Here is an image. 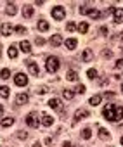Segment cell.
<instances>
[{"label":"cell","mask_w":123,"mask_h":147,"mask_svg":"<svg viewBox=\"0 0 123 147\" xmlns=\"http://www.w3.org/2000/svg\"><path fill=\"white\" fill-rule=\"evenodd\" d=\"M102 114L108 121H120L123 119V107H118V106H113V104H108V106L102 109Z\"/></svg>","instance_id":"obj_1"},{"label":"cell","mask_w":123,"mask_h":147,"mask_svg":"<svg viewBox=\"0 0 123 147\" xmlns=\"http://www.w3.org/2000/svg\"><path fill=\"white\" fill-rule=\"evenodd\" d=\"M59 66H61L59 57H54V55L47 57V64H45V68H47V71H49V73H52V74H54V73H57Z\"/></svg>","instance_id":"obj_2"},{"label":"cell","mask_w":123,"mask_h":147,"mask_svg":"<svg viewBox=\"0 0 123 147\" xmlns=\"http://www.w3.org/2000/svg\"><path fill=\"white\" fill-rule=\"evenodd\" d=\"M64 16H66V11H64V7H61V5H56V7L52 9V17H54V19L61 21V19H64Z\"/></svg>","instance_id":"obj_3"},{"label":"cell","mask_w":123,"mask_h":147,"mask_svg":"<svg viewBox=\"0 0 123 147\" xmlns=\"http://www.w3.org/2000/svg\"><path fill=\"white\" fill-rule=\"evenodd\" d=\"M26 123L30 125L31 128H36L38 125H40V121H38V114H36V113H30V114L26 116Z\"/></svg>","instance_id":"obj_4"},{"label":"cell","mask_w":123,"mask_h":147,"mask_svg":"<svg viewBox=\"0 0 123 147\" xmlns=\"http://www.w3.org/2000/svg\"><path fill=\"white\" fill-rule=\"evenodd\" d=\"M14 81H16V85H17V87H24L26 83H28V78H26L24 73H17V74L14 76Z\"/></svg>","instance_id":"obj_5"},{"label":"cell","mask_w":123,"mask_h":147,"mask_svg":"<svg viewBox=\"0 0 123 147\" xmlns=\"http://www.w3.org/2000/svg\"><path fill=\"white\" fill-rule=\"evenodd\" d=\"M49 106H50L54 111H59V113H63V102H61L59 99H56V97L49 100Z\"/></svg>","instance_id":"obj_6"},{"label":"cell","mask_w":123,"mask_h":147,"mask_svg":"<svg viewBox=\"0 0 123 147\" xmlns=\"http://www.w3.org/2000/svg\"><path fill=\"white\" fill-rule=\"evenodd\" d=\"M113 14H114V23L116 24H121L123 23V9H113Z\"/></svg>","instance_id":"obj_7"},{"label":"cell","mask_w":123,"mask_h":147,"mask_svg":"<svg viewBox=\"0 0 123 147\" xmlns=\"http://www.w3.org/2000/svg\"><path fill=\"white\" fill-rule=\"evenodd\" d=\"M28 69L31 71V74H35V76H40V69H38V66H36V62L30 61V62H28Z\"/></svg>","instance_id":"obj_8"},{"label":"cell","mask_w":123,"mask_h":147,"mask_svg":"<svg viewBox=\"0 0 123 147\" xmlns=\"http://www.w3.org/2000/svg\"><path fill=\"white\" fill-rule=\"evenodd\" d=\"M50 45L52 47H59L61 44H63V38H61V35H54V36H50Z\"/></svg>","instance_id":"obj_9"},{"label":"cell","mask_w":123,"mask_h":147,"mask_svg":"<svg viewBox=\"0 0 123 147\" xmlns=\"http://www.w3.org/2000/svg\"><path fill=\"white\" fill-rule=\"evenodd\" d=\"M0 33H2L4 36H9V35L12 33V26H11L9 23H4V24H2V28H0Z\"/></svg>","instance_id":"obj_10"},{"label":"cell","mask_w":123,"mask_h":147,"mask_svg":"<svg viewBox=\"0 0 123 147\" xmlns=\"http://www.w3.org/2000/svg\"><path fill=\"white\" fill-rule=\"evenodd\" d=\"M19 47H21V50L24 54H30L31 52V44H30V42H26V40H23L21 44H19Z\"/></svg>","instance_id":"obj_11"},{"label":"cell","mask_w":123,"mask_h":147,"mask_svg":"<svg viewBox=\"0 0 123 147\" xmlns=\"http://www.w3.org/2000/svg\"><path fill=\"white\" fill-rule=\"evenodd\" d=\"M36 28H38V31H49V23H47L45 19H40L38 24H36Z\"/></svg>","instance_id":"obj_12"},{"label":"cell","mask_w":123,"mask_h":147,"mask_svg":"<svg viewBox=\"0 0 123 147\" xmlns=\"http://www.w3.org/2000/svg\"><path fill=\"white\" fill-rule=\"evenodd\" d=\"M89 116V111H85V109H76V113H75V121H78V119H81V118H87Z\"/></svg>","instance_id":"obj_13"},{"label":"cell","mask_w":123,"mask_h":147,"mask_svg":"<svg viewBox=\"0 0 123 147\" xmlns=\"http://www.w3.org/2000/svg\"><path fill=\"white\" fill-rule=\"evenodd\" d=\"M28 100H30V97H28L26 94H19V95L16 97V102L19 104V106H23V104H26Z\"/></svg>","instance_id":"obj_14"},{"label":"cell","mask_w":123,"mask_h":147,"mask_svg":"<svg viewBox=\"0 0 123 147\" xmlns=\"http://www.w3.org/2000/svg\"><path fill=\"white\" fill-rule=\"evenodd\" d=\"M54 123V118L49 116V114H42V125H45V127H50V125Z\"/></svg>","instance_id":"obj_15"},{"label":"cell","mask_w":123,"mask_h":147,"mask_svg":"<svg viewBox=\"0 0 123 147\" xmlns=\"http://www.w3.org/2000/svg\"><path fill=\"white\" fill-rule=\"evenodd\" d=\"M23 16H24V17H31V16H33V5H30V4L24 5V7H23Z\"/></svg>","instance_id":"obj_16"},{"label":"cell","mask_w":123,"mask_h":147,"mask_svg":"<svg viewBox=\"0 0 123 147\" xmlns=\"http://www.w3.org/2000/svg\"><path fill=\"white\" fill-rule=\"evenodd\" d=\"M64 45H66L68 50H75V47H76V40H75V38H69V40L64 42Z\"/></svg>","instance_id":"obj_17"},{"label":"cell","mask_w":123,"mask_h":147,"mask_svg":"<svg viewBox=\"0 0 123 147\" xmlns=\"http://www.w3.org/2000/svg\"><path fill=\"white\" fill-rule=\"evenodd\" d=\"M101 100H102V95H94V97H90L89 104H90V106H99Z\"/></svg>","instance_id":"obj_18"},{"label":"cell","mask_w":123,"mask_h":147,"mask_svg":"<svg viewBox=\"0 0 123 147\" xmlns=\"http://www.w3.org/2000/svg\"><path fill=\"white\" fill-rule=\"evenodd\" d=\"M92 57H94V54H92V50H83V54H81V61H85V62H89V61H92Z\"/></svg>","instance_id":"obj_19"},{"label":"cell","mask_w":123,"mask_h":147,"mask_svg":"<svg viewBox=\"0 0 123 147\" xmlns=\"http://www.w3.org/2000/svg\"><path fill=\"white\" fill-rule=\"evenodd\" d=\"M17 12V9H16V4H12V2H7V14L9 16H14Z\"/></svg>","instance_id":"obj_20"},{"label":"cell","mask_w":123,"mask_h":147,"mask_svg":"<svg viewBox=\"0 0 123 147\" xmlns=\"http://www.w3.org/2000/svg\"><path fill=\"white\" fill-rule=\"evenodd\" d=\"M14 125V118H4L2 119V127L4 128H9V127H12Z\"/></svg>","instance_id":"obj_21"},{"label":"cell","mask_w":123,"mask_h":147,"mask_svg":"<svg viewBox=\"0 0 123 147\" xmlns=\"http://www.w3.org/2000/svg\"><path fill=\"white\" fill-rule=\"evenodd\" d=\"M7 54H9L11 59H16V57H17V49H16V45H11L9 50H7Z\"/></svg>","instance_id":"obj_22"},{"label":"cell","mask_w":123,"mask_h":147,"mask_svg":"<svg viewBox=\"0 0 123 147\" xmlns=\"http://www.w3.org/2000/svg\"><path fill=\"white\" fill-rule=\"evenodd\" d=\"M66 78H68V81H76V78H78V74H76V71H73V69H69V71L66 73Z\"/></svg>","instance_id":"obj_23"},{"label":"cell","mask_w":123,"mask_h":147,"mask_svg":"<svg viewBox=\"0 0 123 147\" xmlns=\"http://www.w3.org/2000/svg\"><path fill=\"white\" fill-rule=\"evenodd\" d=\"M99 137H101L102 140H108V138H109V132H108L106 128H99Z\"/></svg>","instance_id":"obj_24"},{"label":"cell","mask_w":123,"mask_h":147,"mask_svg":"<svg viewBox=\"0 0 123 147\" xmlns=\"http://www.w3.org/2000/svg\"><path fill=\"white\" fill-rule=\"evenodd\" d=\"M89 16H90L92 19H99V17H101V12H99L97 9H90V11H89Z\"/></svg>","instance_id":"obj_25"},{"label":"cell","mask_w":123,"mask_h":147,"mask_svg":"<svg viewBox=\"0 0 123 147\" xmlns=\"http://www.w3.org/2000/svg\"><path fill=\"white\" fill-rule=\"evenodd\" d=\"M78 31H80V33H87V31H89V24H87V23H80V24H78Z\"/></svg>","instance_id":"obj_26"},{"label":"cell","mask_w":123,"mask_h":147,"mask_svg":"<svg viewBox=\"0 0 123 147\" xmlns=\"http://www.w3.org/2000/svg\"><path fill=\"white\" fill-rule=\"evenodd\" d=\"M63 95H64V99H68V100H71L75 94H73V90H69V88H66V90L63 92Z\"/></svg>","instance_id":"obj_27"},{"label":"cell","mask_w":123,"mask_h":147,"mask_svg":"<svg viewBox=\"0 0 123 147\" xmlns=\"http://www.w3.org/2000/svg\"><path fill=\"white\" fill-rule=\"evenodd\" d=\"M81 137H83L85 140H89V138L92 137V132H90V128H85L83 132H81Z\"/></svg>","instance_id":"obj_28"},{"label":"cell","mask_w":123,"mask_h":147,"mask_svg":"<svg viewBox=\"0 0 123 147\" xmlns=\"http://www.w3.org/2000/svg\"><path fill=\"white\" fill-rule=\"evenodd\" d=\"M0 95H2L4 99H7L9 97V88L7 87H0Z\"/></svg>","instance_id":"obj_29"},{"label":"cell","mask_w":123,"mask_h":147,"mask_svg":"<svg viewBox=\"0 0 123 147\" xmlns=\"http://www.w3.org/2000/svg\"><path fill=\"white\" fill-rule=\"evenodd\" d=\"M9 76H11V71H9V69H2L0 78H2V80H9Z\"/></svg>","instance_id":"obj_30"},{"label":"cell","mask_w":123,"mask_h":147,"mask_svg":"<svg viewBox=\"0 0 123 147\" xmlns=\"http://www.w3.org/2000/svg\"><path fill=\"white\" fill-rule=\"evenodd\" d=\"M78 11H80V14H89L90 7H89V5L85 4V5H80V9H78Z\"/></svg>","instance_id":"obj_31"},{"label":"cell","mask_w":123,"mask_h":147,"mask_svg":"<svg viewBox=\"0 0 123 147\" xmlns=\"http://www.w3.org/2000/svg\"><path fill=\"white\" fill-rule=\"evenodd\" d=\"M102 57H104V59H111L113 57V52L108 50V49H104V50H102Z\"/></svg>","instance_id":"obj_32"},{"label":"cell","mask_w":123,"mask_h":147,"mask_svg":"<svg viewBox=\"0 0 123 147\" xmlns=\"http://www.w3.org/2000/svg\"><path fill=\"white\" fill-rule=\"evenodd\" d=\"M14 31H16V33H19V35H24V33H26V28H24V26H16V28H14Z\"/></svg>","instance_id":"obj_33"},{"label":"cell","mask_w":123,"mask_h":147,"mask_svg":"<svg viewBox=\"0 0 123 147\" xmlns=\"http://www.w3.org/2000/svg\"><path fill=\"white\" fill-rule=\"evenodd\" d=\"M35 44H36V45H38V47H42V45H44V44H45V40H44V38H42V36H36V38H35Z\"/></svg>","instance_id":"obj_34"},{"label":"cell","mask_w":123,"mask_h":147,"mask_svg":"<svg viewBox=\"0 0 123 147\" xmlns=\"http://www.w3.org/2000/svg\"><path fill=\"white\" fill-rule=\"evenodd\" d=\"M85 90H87V88H85V85H78V87H76V94H80V95H83V94H85Z\"/></svg>","instance_id":"obj_35"},{"label":"cell","mask_w":123,"mask_h":147,"mask_svg":"<svg viewBox=\"0 0 123 147\" xmlns=\"http://www.w3.org/2000/svg\"><path fill=\"white\" fill-rule=\"evenodd\" d=\"M87 76H89L90 80H94V78L97 76V71H95V69H89V71H87Z\"/></svg>","instance_id":"obj_36"},{"label":"cell","mask_w":123,"mask_h":147,"mask_svg":"<svg viewBox=\"0 0 123 147\" xmlns=\"http://www.w3.org/2000/svg\"><path fill=\"white\" fill-rule=\"evenodd\" d=\"M36 94H38V95L47 94V87H38V88H36Z\"/></svg>","instance_id":"obj_37"},{"label":"cell","mask_w":123,"mask_h":147,"mask_svg":"<svg viewBox=\"0 0 123 147\" xmlns=\"http://www.w3.org/2000/svg\"><path fill=\"white\" fill-rule=\"evenodd\" d=\"M17 138H21V140H24V138H28V133H24L23 130H19V132H17Z\"/></svg>","instance_id":"obj_38"},{"label":"cell","mask_w":123,"mask_h":147,"mask_svg":"<svg viewBox=\"0 0 123 147\" xmlns=\"http://www.w3.org/2000/svg\"><path fill=\"white\" fill-rule=\"evenodd\" d=\"M116 69H123V59H118L116 61Z\"/></svg>","instance_id":"obj_39"},{"label":"cell","mask_w":123,"mask_h":147,"mask_svg":"<svg viewBox=\"0 0 123 147\" xmlns=\"http://www.w3.org/2000/svg\"><path fill=\"white\" fill-rule=\"evenodd\" d=\"M66 30H68V31H75V30H76V26H75L73 23H68V26H66Z\"/></svg>","instance_id":"obj_40"},{"label":"cell","mask_w":123,"mask_h":147,"mask_svg":"<svg viewBox=\"0 0 123 147\" xmlns=\"http://www.w3.org/2000/svg\"><path fill=\"white\" fill-rule=\"evenodd\" d=\"M101 35H102V36H106V35H108V28H106V26H102V28H101Z\"/></svg>","instance_id":"obj_41"},{"label":"cell","mask_w":123,"mask_h":147,"mask_svg":"<svg viewBox=\"0 0 123 147\" xmlns=\"http://www.w3.org/2000/svg\"><path fill=\"white\" fill-rule=\"evenodd\" d=\"M113 95H114L113 92H106V94H104V97H108V99H109V97H113Z\"/></svg>","instance_id":"obj_42"},{"label":"cell","mask_w":123,"mask_h":147,"mask_svg":"<svg viewBox=\"0 0 123 147\" xmlns=\"http://www.w3.org/2000/svg\"><path fill=\"white\" fill-rule=\"evenodd\" d=\"M63 147H73V144H71V142H64Z\"/></svg>","instance_id":"obj_43"},{"label":"cell","mask_w":123,"mask_h":147,"mask_svg":"<svg viewBox=\"0 0 123 147\" xmlns=\"http://www.w3.org/2000/svg\"><path fill=\"white\" fill-rule=\"evenodd\" d=\"M2 114H4V107L0 106V118H2Z\"/></svg>","instance_id":"obj_44"},{"label":"cell","mask_w":123,"mask_h":147,"mask_svg":"<svg viewBox=\"0 0 123 147\" xmlns=\"http://www.w3.org/2000/svg\"><path fill=\"white\" fill-rule=\"evenodd\" d=\"M33 147H42V145H40V142H35V145Z\"/></svg>","instance_id":"obj_45"},{"label":"cell","mask_w":123,"mask_h":147,"mask_svg":"<svg viewBox=\"0 0 123 147\" xmlns=\"http://www.w3.org/2000/svg\"><path fill=\"white\" fill-rule=\"evenodd\" d=\"M120 142H121V145H123V137H121V140H120Z\"/></svg>","instance_id":"obj_46"}]
</instances>
